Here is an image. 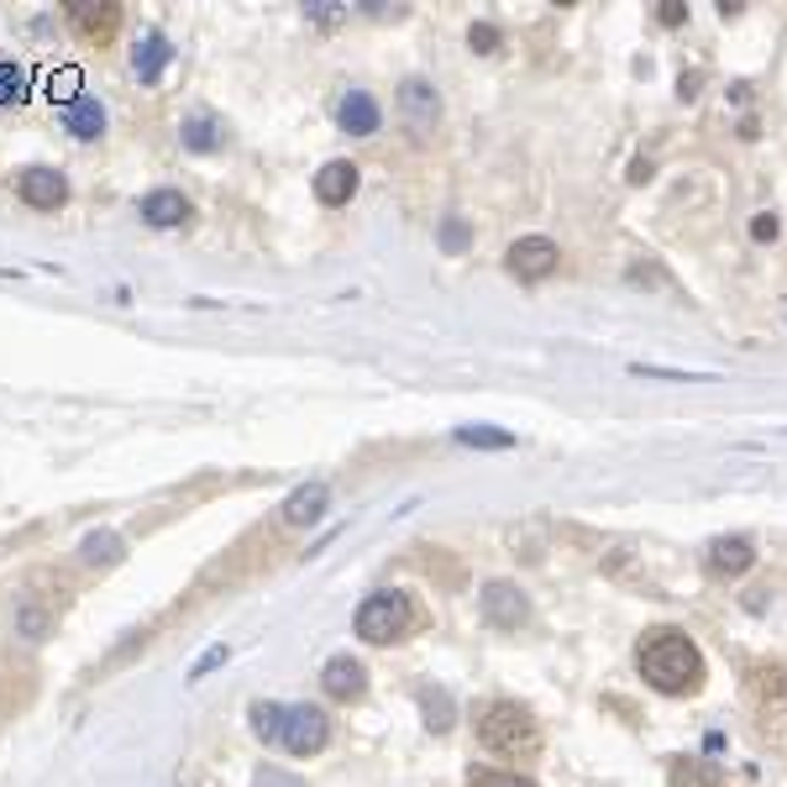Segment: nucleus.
I'll return each mask as SVG.
<instances>
[{
  "label": "nucleus",
  "instance_id": "f257e3e1",
  "mask_svg": "<svg viewBox=\"0 0 787 787\" xmlns=\"http://www.w3.org/2000/svg\"><path fill=\"white\" fill-rule=\"evenodd\" d=\"M636 662H641V677L651 683L656 693H672V698H683V693H698L704 683V656H698V645L683 636V630H645L641 645H636Z\"/></svg>",
  "mask_w": 787,
  "mask_h": 787
},
{
  "label": "nucleus",
  "instance_id": "f03ea898",
  "mask_svg": "<svg viewBox=\"0 0 787 787\" xmlns=\"http://www.w3.org/2000/svg\"><path fill=\"white\" fill-rule=\"evenodd\" d=\"M477 740L494 751V756H525L536 751V719L525 715L520 704H488L483 719H477Z\"/></svg>",
  "mask_w": 787,
  "mask_h": 787
},
{
  "label": "nucleus",
  "instance_id": "7ed1b4c3",
  "mask_svg": "<svg viewBox=\"0 0 787 787\" xmlns=\"http://www.w3.org/2000/svg\"><path fill=\"white\" fill-rule=\"evenodd\" d=\"M409 598L394 594V588H379V594H368L358 604V636L368 645H389V641H405L409 630Z\"/></svg>",
  "mask_w": 787,
  "mask_h": 787
},
{
  "label": "nucleus",
  "instance_id": "20e7f679",
  "mask_svg": "<svg viewBox=\"0 0 787 787\" xmlns=\"http://www.w3.org/2000/svg\"><path fill=\"white\" fill-rule=\"evenodd\" d=\"M326 740H331V715H326V709L294 704V709L284 715V751L289 756H315V751H326Z\"/></svg>",
  "mask_w": 787,
  "mask_h": 787
},
{
  "label": "nucleus",
  "instance_id": "39448f33",
  "mask_svg": "<svg viewBox=\"0 0 787 787\" xmlns=\"http://www.w3.org/2000/svg\"><path fill=\"white\" fill-rule=\"evenodd\" d=\"M16 194H22V205H32V211H58V205L69 200V179L48 164H32L16 173Z\"/></svg>",
  "mask_w": 787,
  "mask_h": 787
},
{
  "label": "nucleus",
  "instance_id": "423d86ee",
  "mask_svg": "<svg viewBox=\"0 0 787 787\" xmlns=\"http://www.w3.org/2000/svg\"><path fill=\"white\" fill-rule=\"evenodd\" d=\"M64 16H69V26L85 43H111L121 26V5H111V0H69Z\"/></svg>",
  "mask_w": 787,
  "mask_h": 787
},
{
  "label": "nucleus",
  "instance_id": "0eeeda50",
  "mask_svg": "<svg viewBox=\"0 0 787 787\" xmlns=\"http://www.w3.org/2000/svg\"><path fill=\"white\" fill-rule=\"evenodd\" d=\"M400 116L415 137H426L436 132V121H441V95H436V85L430 79H405L400 85Z\"/></svg>",
  "mask_w": 787,
  "mask_h": 787
},
{
  "label": "nucleus",
  "instance_id": "6e6552de",
  "mask_svg": "<svg viewBox=\"0 0 787 787\" xmlns=\"http://www.w3.org/2000/svg\"><path fill=\"white\" fill-rule=\"evenodd\" d=\"M556 241L551 237H520L515 247H509V273L515 279H547L551 268H556Z\"/></svg>",
  "mask_w": 787,
  "mask_h": 787
},
{
  "label": "nucleus",
  "instance_id": "1a4fd4ad",
  "mask_svg": "<svg viewBox=\"0 0 787 787\" xmlns=\"http://www.w3.org/2000/svg\"><path fill=\"white\" fill-rule=\"evenodd\" d=\"M321 688H326V698H336V704H358L362 693H368V672H362V662H352V656H331V662L321 667Z\"/></svg>",
  "mask_w": 787,
  "mask_h": 787
},
{
  "label": "nucleus",
  "instance_id": "9d476101",
  "mask_svg": "<svg viewBox=\"0 0 787 787\" xmlns=\"http://www.w3.org/2000/svg\"><path fill=\"white\" fill-rule=\"evenodd\" d=\"M704 562H709V573L715 577H740V573L756 567V547H751L745 536H719V541H709Z\"/></svg>",
  "mask_w": 787,
  "mask_h": 787
},
{
  "label": "nucleus",
  "instance_id": "9b49d317",
  "mask_svg": "<svg viewBox=\"0 0 787 787\" xmlns=\"http://www.w3.org/2000/svg\"><path fill=\"white\" fill-rule=\"evenodd\" d=\"M525 615H530V604H525V594L515 583H488V588H483V620L488 625L515 630V625H525Z\"/></svg>",
  "mask_w": 787,
  "mask_h": 787
},
{
  "label": "nucleus",
  "instance_id": "f8f14e48",
  "mask_svg": "<svg viewBox=\"0 0 787 787\" xmlns=\"http://www.w3.org/2000/svg\"><path fill=\"white\" fill-rule=\"evenodd\" d=\"M336 121H341V132H352V137H373L383 126V111L368 90H347L341 105H336Z\"/></svg>",
  "mask_w": 787,
  "mask_h": 787
},
{
  "label": "nucleus",
  "instance_id": "ddd939ff",
  "mask_svg": "<svg viewBox=\"0 0 787 787\" xmlns=\"http://www.w3.org/2000/svg\"><path fill=\"white\" fill-rule=\"evenodd\" d=\"M168 64H173V48H168V37L158 32V26H153V32H143V37H137V48H132V74H137L143 85H158Z\"/></svg>",
  "mask_w": 787,
  "mask_h": 787
},
{
  "label": "nucleus",
  "instance_id": "4468645a",
  "mask_svg": "<svg viewBox=\"0 0 787 787\" xmlns=\"http://www.w3.org/2000/svg\"><path fill=\"white\" fill-rule=\"evenodd\" d=\"M58 121H64V132H74L79 143H95L105 137V105L95 95H79L69 105H58Z\"/></svg>",
  "mask_w": 787,
  "mask_h": 787
},
{
  "label": "nucleus",
  "instance_id": "2eb2a0df",
  "mask_svg": "<svg viewBox=\"0 0 787 787\" xmlns=\"http://www.w3.org/2000/svg\"><path fill=\"white\" fill-rule=\"evenodd\" d=\"M352 194H358V164L331 158V164L315 173V200H321V205H347Z\"/></svg>",
  "mask_w": 787,
  "mask_h": 787
},
{
  "label": "nucleus",
  "instance_id": "dca6fc26",
  "mask_svg": "<svg viewBox=\"0 0 787 787\" xmlns=\"http://www.w3.org/2000/svg\"><path fill=\"white\" fill-rule=\"evenodd\" d=\"M190 200L179 190H153V194H143V221L147 226H158V232H168V226H184L190 221Z\"/></svg>",
  "mask_w": 787,
  "mask_h": 787
},
{
  "label": "nucleus",
  "instance_id": "f3484780",
  "mask_svg": "<svg viewBox=\"0 0 787 787\" xmlns=\"http://www.w3.org/2000/svg\"><path fill=\"white\" fill-rule=\"evenodd\" d=\"M326 499H331V488L326 483H305V488H294L284 499V525H315L326 515Z\"/></svg>",
  "mask_w": 787,
  "mask_h": 787
},
{
  "label": "nucleus",
  "instance_id": "a211bd4d",
  "mask_svg": "<svg viewBox=\"0 0 787 787\" xmlns=\"http://www.w3.org/2000/svg\"><path fill=\"white\" fill-rule=\"evenodd\" d=\"M79 556H85L90 567H116L121 556H126V541H121L116 530H90V536L79 541Z\"/></svg>",
  "mask_w": 787,
  "mask_h": 787
},
{
  "label": "nucleus",
  "instance_id": "6ab92c4d",
  "mask_svg": "<svg viewBox=\"0 0 787 787\" xmlns=\"http://www.w3.org/2000/svg\"><path fill=\"white\" fill-rule=\"evenodd\" d=\"M420 709H426V724L436 730V735H447L457 724V704L447 688H420Z\"/></svg>",
  "mask_w": 787,
  "mask_h": 787
},
{
  "label": "nucleus",
  "instance_id": "aec40b11",
  "mask_svg": "<svg viewBox=\"0 0 787 787\" xmlns=\"http://www.w3.org/2000/svg\"><path fill=\"white\" fill-rule=\"evenodd\" d=\"M179 143L190 147V153H215L226 137H221V126H215L211 116H190L184 126H179Z\"/></svg>",
  "mask_w": 787,
  "mask_h": 787
},
{
  "label": "nucleus",
  "instance_id": "412c9836",
  "mask_svg": "<svg viewBox=\"0 0 787 787\" xmlns=\"http://www.w3.org/2000/svg\"><path fill=\"white\" fill-rule=\"evenodd\" d=\"M457 441H462V447H488V452L515 447V436H509V430H494V426H462L457 430Z\"/></svg>",
  "mask_w": 787,
  "mask_h": 787
},
{
  "label": "nucleus",
  "instance_id": "4be33fe9",
  "mask_svg": "<svg viewBox=\"0 0 787 787\" xmlns=\"http://www.w3.org/2000/svg\"><path fill=\"white\" fill-rule=\"evenodd\" d=\"M26 85H32V79H26L22 64H5V58H0V105H22Z\"/></svg>",
  "mask_w": 787,
  "mask_h": 787
},
{
  "label": "nucleus",
  "instance_id": "5701e85b",
  "mask_svg": "<svg viewBox=\"0 0 787 787\" xmlns=\"http://www.w3.org/2000/svg\"><path fill=\"white\" fill-rule=\"evenodd\" d=\"M284 704H252V730L262 740H284Z\"/></svg>",
  "mask_w": 787,
  "mask_h": 787
},
{
  "label": "nucleus",
  "instance_id": "b1692460",
  "mask_svg": "<svg viewBox=\"0 0 787 787\" xmlns=\"http://www.w3.org/2000/svg\"><path fill=\"white\" fill-rule=\"evenodd\" d=\"M16 630H22L26 641H48L53 615L48 609H37V604H22V609H16Z\"/></svg>",
  "mask_w": 787,
  "mask_h": 787
},
{
  "label": "nucleus",
  "instance_id": "393cba45",
  "mask_svg": "<svg viewBox=\"0 0 787 787\" xmlns=\"http://www.w3.org/2000/svg\"><path fill=\"white\" fill-rule=\"evenodd\" d=\"M468 787H536V783L520 777V772H473V783Z\"/></svg>",
  "mask_w": 787,
  "mask_h": 787
},
{
  "label": "nucleus",
  "instance_id": "a878e982",
  "mask_svg": "<svg viewBox=\"0 0 787 787\" xmlns=\"http://www.w3.org/2000/svg\"><path fill=\"white\" fill-rule=\"evenodd\" d=\"M441 247H447V252H462V247H468V221H462V215L441 221Z\"/></svg>",
  "mask_w": 787,
  "mask_h": 787
},
{
  "label": "nucleus",
  "instance_id": "bb28decb",
  "mask_svg": "<svg viewBox=\"0 0 787 787\" xmlns=\"http://www.w3.org/2000/svg\"><path fill=\"white\" fill-rule=\"evenodd\" d=\"M226 656H232L226 645H211V651H205V656H200V662H194V667H190V683H200L205 672H215V667H221V662H226Z\"/></svg>",
  "mask_w": 787,
  "mask_h": 787
},
{
  "label": "nucleus",
  "instance_id": "cd10ccee",
  "mask_svg": "<svg viewBox=\"0 0 787 787\" xmlns=\"http://www.w3.org/2000/svg\"><path fill=\"white\" fill-rule=\"evenodd\" d=\"M468 43H473L477 53H494V48H499V32H494V26L483 22V26H473V32H468Z\"/></svg>",
  "mask_w": 787,
  "mask_h": 787
},
{
  "label": "nucleus",
  "instance_id": "c85d7f7f",
  "mask_svg": "<svg viewBox=\"0 0 787 787\" xmlns=\"http://www.w3.org/2000/svg\"><path fill=\"white\" fill-rule=\"evenodd\" d=\"M751 237H756V241L777 237V215H756V221H751Z\"/></svg>",
  "mask_w": 787,
  "mask_h": 787
},
{
  "label": "nucleus",
  "instance_id": "c756f323",
  "mask_svg": "<svg viewBox=\"0 0 787 787\" xmlns=\"http://www.w3.org/2000/svg\"><path fill=\"white\" fill-rule=\"evenodd\" d=\"M305 11H311L315 22H336V16H341V11H336V0H315V5H305Z\"/></svg>",
  "mask_w": 787,
  "mask_h": 787
},
{
  "label": "nucleus",
  "instance_id": "7c9ffc66",
  "mask_svg": "<svg viewBox=\"0 0 787 787\" xmlns=\"http://www.w3.org/2000/svg\"><path fill=\"white\" fill-rule=\"evenodd\" d=\"M258 787H300V783H294V777H279V772H262Z\"/></svg>",
  "mask_w": 787,
  "mask_h": 787
},
{
  "label": "nucleus",
  "instance_id": "2f4dec72",
  "mask_svg": "<svg viewBox=\"0 0 787 787\" xmlns=\"http://www.w3.org/2000/svg\"><path fill=\"white\" fill-rule=\"evenodd\" d=\"M645 179H651V164H645V158H636V164H630V184H645Z\"/></svg>",
  "mask_w": 787,
  "mask_h": 787
},
{
  "label": "nucleus",
  "instance_id": "473e14b6",
  "mask_svg": "<svg viewBox=\"0 0 787 787\" xmlns=\"http://www.w3.org/2000/svg\"><path fill=\"white\" fill-rule=\"evenodd\" d=\"M683 22V5H662V26H677Z\"/></svg>",
  "mask_w": 787,
  "mask_h": 787
}]
</instances>
